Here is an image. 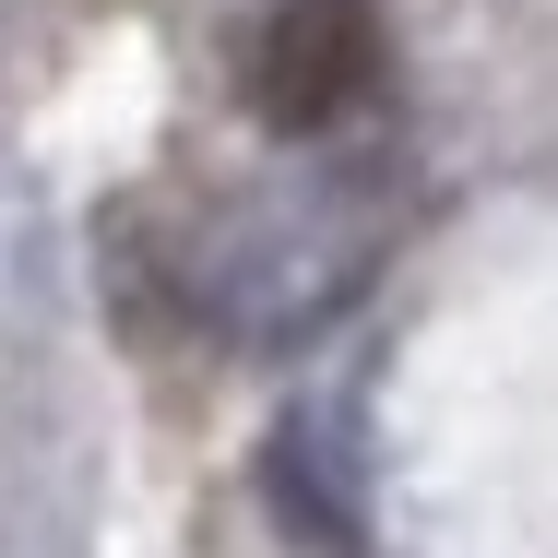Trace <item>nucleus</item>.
Returning <instances> with one entry per match:
<instances>
[{"label": "nucleus", "instance_id": "obj_1", "mask_svg": "<svg viewBox=\"0 0 558 558\" xmlns=\"http://www.w3.org/2000/svg\"><path fill=\"white\" fill-rule=\"evenodd\" d=\"M392 72L380 0H274L250 36V108L262 131H344Z\"/></svg>", "mask_w": 558, "mask_h": 558}]
</instances>
